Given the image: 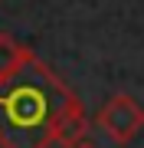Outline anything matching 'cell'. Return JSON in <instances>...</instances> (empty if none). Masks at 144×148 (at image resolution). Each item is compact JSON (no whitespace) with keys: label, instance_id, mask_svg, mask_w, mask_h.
Returning a JSON list of instances; mask_svg holds the SVG:
<instances>
[{"label":"cell","instance_id":"6da1fadb","mask_svg":"<svg viewBox=\"0 0 144 148\" xmlns=\"http://www.w3.org/2000/svg\"><path fill=\"white\" fill-rule=\"evenodd\" d=\"M72 102L75 92L43 59H23L0 79V148H49Z\"/></svg>","mask_w":144,"mask_h":148},{"label":"cell","instance_id":"7a4b0ae2","mask_svg":"<svg viewBox=\"0 0 144 148\" xmlns=\"http://www.w3.org/2000/svg\"><path fill=\"white\" fill-rule=\"evenodd\" d=\"M95 128H101V135H108L115 145H128L144 132V106L128 92H115L95 112Z\"/></svg>","mask_w":144,"mask_h":148},{"label":"cell","instance_id":"3957f363","mask_svg":"<svg viewBox=\"0 0 144 148\" xmlns=\"http://www.w3.org/2000/svg\"><path fill=\"white\" fill-rule=\"evenodd\" d=\"M85 138H89V115H85V109H82V102H72V106L66 109V115L59 119V125H56L53 145L72 148V145L85 142Z\"/></svg>","mask_w":144,"mask_h":148},{"label":"cell","instance_id":"277c9868","mask_svg":"<svg viewBox=\"0 0 144 148\" xmlns=\"http://www.w3.org/2000/svg\"><path fill=\"white\" fill-rule=\"evenodd\" d=\"M33 49H26L20 40H13L10 33H0V79L3 76H10L16 66L23 63V59H30Z\"/></svg>","mask_w":144,"mask_h":148},{"label":"cell","instance_id":"5b68a950","mask_svg":"<svg viewBox=\"0 0 144 148\" xmlns=\"http://www.w3.org/2000/svg\"><path fill=\"white\" fill-rule=\"evenodd\" d=\"M72 148H98L95 142H89V138H85V142H79V145H72Z\"/></svg>","mask_w":144,"mask_h":148}]
</instances>
